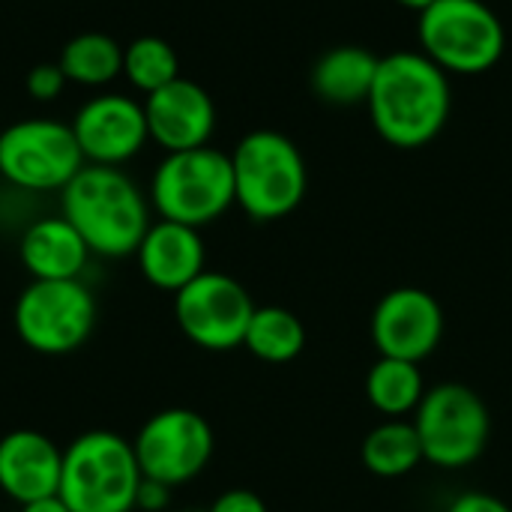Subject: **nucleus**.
Wrapping results in <instances>:
<instances>
[{"label":"nucleus","mask_w":512,"mask_h":512,"mask_svg":"<svg viewBox=\"0 0 512 512\" xmlns=\"http://www.w3.org/2000/svg\"><path fill=\"white\" fill-rule=\"evenodd\" d=\"M18 339L45 357L78 351L96 327V297L81 279H33L15 300Z\"/></svg>","instance_id":"6e6552de"},{"label":"nucleus","mask_w":512,"mask_h":512,"mask_svg":"<svg viewBox=\"0 0 512 512\" xmlns=\"http://www.w3.org/2000/svg\"><path fill=\"white\" fill-rule=\"evenodd\" d=\"M21 512H72L60 495H51V498H42V501H30V504H21Z\"/></svg>","instance_id":"cd10ccee"},{"label":"nucleus","mask_w":512,"mask_h":512,"mask_svg":"<svg viewBox=\"0 0 512 512\" xmlns=\"http://www.w3.org/2000/svg\"><path fill=\"white\" fill-rule=\"evenodd\" d=\"M255 309L249 291L234 276L216 270H204L174 294V321L180 333L204 351L240 348Z\"/></svg>","instance_id":"9d476101"},{"label":"nucleus","mask_w":512,"mask_h":512,"mask_svg":"<svg viewBox=\"0 0 512 512\" xmlns=\"http://www.w3.org/2000/svg\"><path fill=\"white\" fill-rule=\"evenodd\" d=\"M135 258H138L141 276L153 288L177 294L180 288H186L192 279L204 273L207 252H204V240L198 228L159 219L147 228Z\"/></svg>","instance_id":"dca6fc26"},{"label":"nucleus","mask_w":512,"mask_h":512,"mask_svg":"<svg viewBox=\"0 0 512 512\" xmlns=\"http://www.w3.org/2000/svg\"><path fill=\"white\" fill-rule=\"evenodd\" d=\"M423 54L447 75H483L504 57L507 33L498 12L483 0H438L420 12Z\"/></svg>","instance_id":"423d86ee"},{"label":"nucleus","mask_w":512,"mask_h":512,"mask_svg":"<svg viewBox=\"0 0 512 512\" xmlns=\"http://www.w3.org/2000/svg\"><path fill=\"white\" fill-rule=\"evenodd\" d=\"M366 105L390 147L417 150L432 144L450 120V78L423 51H393L381 57Z\"/></svg>","instance_id":"f257e3e1"},{"label":"nucleus","mask_w":512,"mask_h":512,"mask_svg":"<svg viewBox=\"0 0 512 512\" xmlns=\"http://www.w3.org/2000/svg\"><path fill=\"white\" fill-rule=\"evenodd\" d=\"M144 114L150 141H156L165 153L207 147L216 132L213 96L189 78H174L144 96Z\"/></svg>","instance_id":"4468645a"},{"label":"nucleus","mask_w":512,"mask_h":512,"mask_svg":"<svg viewBox=\"0 0 512 512\" xmlns=\"http://www.w3.org/2000/svg\"><path fill=\"white\" fill-rule=\"evenodd\" d=\"M231 168L234 201L255 222L285 219L306 198V159L300 147L276 129H255L243 135L231 153Z\"/></svg>","instance_id":"7ed1b4c3"},{"label":"nucleus","mask_w":512,"mask_h":512,"mask_svg":"<svg viewBox=\"0 0 512 512\" xmlns=\"http://www.w3.org/2000/svg\"><path fill=\"white\" fill-rule=\"evenodd\" d=\"M75 141L87 165H111L135 159L150 141L144 102L126 93H96L72 117Z\"/></svg>","instance_id":"f8f14e48"},{"label":"nucleus","mask_w":512,"mask_h":512,"mask_svg":"<svg viewBox=\"0 0 512 512\" xmlns=\"http://www.w3.org/2000/svg\"><path fill=\"white\" fill-rule=\"evenodd\" d=\"M60 213L99 258L135 255L153 225L138 183L111 165H84L60 192Z\"/></svg>","instance_id":"f03ea898"},{"label":"nucleus","mask_w":512,"mask_h":512,"mask_svg":"<svg viewBox=\"0 0 512 512\" xmlns=\"http://www.w3.org/2000/svg\"><path fill=\"white\" fill-rule=\"evenodd\" d=\"M447 512H512L501 498L489 495V492H465L459 495Z\"/></svg>","instance_id":"bb28decb"},{"label":"nucleus","mask_w":512,"mask_h":512,"mask_svg":"<svg viewBox=\"0 0 512 512\" xmlns=\"http://www.w3.org/2000/svg\"><path fill=\"white\" fill-rule=\"evenodd\" d=\"M399 6H405V9H414V12H426L432 3H438V0H396Z\"/></svg>","instance_id":"c85d7f7f"},{"label":"nucleus","mask_w":512,"mask_h":512,"mask_svg":"<svg viewBox=\"0 0 512 512\" xmlns=\"http://www.w3.org/2000/svg\"><path fill=\"white\" fill-rule=\"evenodd\" d=\"M144 474L132 441L93 429L63 450L60 498L72 512H132Z\"/></svg>","instance_id":"20e7f679"},{"label":"nucleus","mask_w":512,"mask_h":512,"mask_svg":"<svg viewBox=\"0 0 512 512\" xmlns=\"http://www.w3.org/2000/svg\"><path fill=\"white\" fill-rule=\"evenodd\" d=\"M378 63L381 57L363 45H336L315 60L309 72L312 93L330 105H360L372 93Z\"/></svg>","instance_id":"a211bd4d"},{"label":"nucleus","mask_w":512,"mask_h":512,"mask_svg":"<svg viewBox=\"0 0 512 512\" xmlns=\"http://www.w3.org/2000/svg\"><path fill=\"white\" fill-rule=\"evenodd\" d=\"M411 417L423 444V459L435 468L462 471L474 465L489 447V408L480 393L465 384L447 381L426 390Z\"/></svg>","instance_id":"0eeeda50"},{"label":"nucleus","mask_w":512,"mask_h":512,"mask_svg":"<svg viewBox=\"0 0 512 512\" xmlns=\"http://www.w3.org/2000/svg\"><path fill=\"white\" fill-rule=\"evenodd\" d=\"M63 450L36 432L15 429L0 438V492L15 504L42 501L60 492Z\"/></svg>","instance_id":"2eb2a0df"},{"label":"nucleus","mask_w":512,"mask_h":512,"mask_svg":"<svg viewBox=\"0 0 512 512\" xmlns=\"http://www.w3.org/2000/svg\"><path fill=\"white\" fill-rule=\"evenodd\" d=\"M150 204L162 219L189 228L216 222L237 204L231 156L210 144L168 153L153 171Z\"/></svg>","instance_id":"39448f33"},{"label":"nucleus","mask_w":512,"mask_h":512,"mask_svg":"<svg viewBox=\"0 0 512 512\" xmlns=\"http://www.w3.org/2000/svg\"><path fill=\"white\" fill-rule=\"evenodd\" d=\"M363 468L375 477L396 480L420 468L423 444L411 420H384L378 423L360 444Z\"/></svg>","instance_id":"aec40b11"},{"label":"nucleus","mask_w":512,"mask_h":512,"mask_svg":"<svg viewBox=\"0 0 512 512\" xmlns=\"http://www.w3.org/2000/svg\"><path fill=\"white\" fill-rule=\"evenodd\" d=\"M207 512H267V504L252 489H228L213 501Z\"/></svg>","instance_id":"393cba45"},{"label":"nucleus","mask_w":512,"mask_h":512,"mask_svg":"<svg viewBox=\"0 0 512 512\" xmlns=\"http://www.w3.org/2000/svg\"><path fill=\"white\" fill-rule=\"evenodd\" d=\"M189 512H201V510H189Z\"/></svg>","instance_id":"c756f323"},{"label":"nucleus","mask_w":512,"mask_h":512,"mask_svg":"<svg viewBox=\"0 0 512 512\" xmlns=\"http://www.w3.org/2000/svg\"><path fill=\"white\" fill-rule=\"evenodd\" d=\"M57 63L69 84L108 87L123 75V45L108 33H78L63 45Z\"/></svg>","instance_id":"412c9836"},{"label":"nucleus","mask_w":512,"mask_h":512,"mask_svg":"<svg viewBox=\"0 0 512 512\" xmlns=\"http://www.w3.org/2000/svg\"><path fill=\"white\" fill-rule=\"evenodd\" d=\"M69 123L30 117L0 132V177L24 192H63L84 168Z\"/></svg>","instance_id":"1a4fd4ad"},{"label":"nucleus","mask_w":512,"mask_h":512,"mask_svg":"<svg viewBox=\"0 0 512 512\" xmlns=\"http://www.w3.org/2000/svg\"><path fill=\"white\" fill-rule=\"evenodd\" d=\"M171 504V489L165 483H156V480H141L138 486V498H135V510L141 512H162Z\"/></svg>","instance_id":"a878e982"},{"label":"nucleus","mask_w":512,"mask_h":512,"mask_svg":"<svg viewBox=\"0 0 512 512\" xmlns=\"http://www.w3.org/2000/svg\"><path fill=\"white\" fill-rule=\"evenodd\" d=\"M132 447L141 474L174 489L195 480L210 465L216 438L198 411L165 408L138 429Z\"/></svg>","instance_id":"9b49d317"},{"label":"nucleus","mask_w":512,"mask_h":512,"mask_svg":"<svg viewBox=\"0 0 512 512\" xmlns=\"http://www.w3.org/2000/svg\"><path fill=\"white\" fill-rule=\"evenodd\" d=\"M18 258L30 279L54 282V279H78L87 267L90 249L84 237L72 228V222L60 216H42L30 222L18 243Z\"/></svg>","instance_id":"f3484780"},{"label":"nucleus","mask_w":512,"mask_h":512,"mask_svg":"<svg viewBox=\"0 0 512 512\" xmlns=\"http://www.w3.org/2000/svg\"><path fill=\"white\" fill-rule=\"evenodd\" d=\"M426 396L420 363L378 357L366 375V399L387 420H405Z\"/></svg>","instance_id":"6ab92c4d"},{"label":"nucleus","mask_w":512,"mask_h":512,"mask_svg":"<svg viewBox=\"0 0 512 512\" xmlns=\"http://www.w3.org/2000/svg\"><path fill=\"white\" fill-rule=\"evenodd\" d=\"M0 132H3V129H0Z\"/></svg>","instance_id":"7c9ffc66"},{"label":"nucleus","mask_w":512,"mask_h":512,"mask_svg":"<svg viewBox=\"0 0 512 512\" xmlns=\"http://www.w3.org/2000/svg\"><path fill=\"white\" fill-rule=\"evenodd\" d=\"M66 84L69 78L63 75L60 63H36L24 78V87L36 102H54L66 90Z\"/></svg>","instance_id":"b1692460"},{"label":"nucleus","mask_w":512,"mask_h":512,"mask_svg":"<svg viewBox=\"0 0 512 512\" xmlns=\"http://www.w3.org/2000/svg\"><path fill=\"white\" fill-rule=\"evenodd\" d=\"M369 327L381 357L423 363L444 339V309L429 291L405 285L378 300Z\"/></svg>","instance_id":"ddd939ff"},{"label":"nucleus","mask_w":512,"mask_h":512,"mask_svg":"<svg viewBox=\"0 0 512 512\" xmlns=\"http://www.w3.org/2000/svg\"><path fill=\"white\" fill-rule=\"evenodd\" d=\"M123 75L138 93L150 96L180 78V57L162 36H138L123 45Z\"/></svg>","instance_id":"5701e85b"},{"label":"nucleus","mask_w":512,"mask_h":512,"mask_svg":"<svg viewBox=\"0 0 512 512\" xmlns=\"http://www.w3.org/2000/svg\"><path fill=\"white\" fill-rule=\"evenodd\" d=\"M243 348H249V354L273 366L291 363L306 348V327L294 312L282 306H258L249 321Z\"/></svg>","instance_id":"4be33fe9"}]
</instances>
